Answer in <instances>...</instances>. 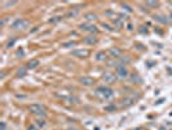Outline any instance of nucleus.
I'll return each instance as SVG.
<instances>
[{"instance_id":"1","label":"nucleus","mask_w":172,"mask_h":130,"mask_svg":"<svg viewBox=\"0 0 172 130\" xmlns=\"http://www.w3.org/2000/svg\"><path fill=\"white\" fill-rule=\"evenodd\" d=\"M95 95L97 98L102 99V100H109V99H111L114 96V90L110 88L109 86L101 85V86H97L95 88Z\"/></svg>"},{"instance_id":"2","label":"nucleus","mask_w":172,"mask_h":130,"mask_svg":"<svg viewBox=\"0 0 172 130\" xmlns=\"http://www.w3.org/2000/svg\"><path fill=\"white\" fill-rule=\"evenodd\" d=\"M29 111L32 113V115L35 116H39V117H41V116H45L47 115V109L44 106H41V104H38V103H34L31 104V106L29 107Z\"/></svg>"},{"instance_id":"3","label":"nucleus","mask_w":172,"mask_h":130,"mask_svg":"<svg viewBox=\"0 0 172 130\" xmlns=\"http://www.w3.org/2000/svg\"><path fill=\"white\" fill-rule=\"evenodd\" d=\"M115 76H116V78H119V79H126L129 77V70L127 69V66L119 65L115 68Z\"/></svg>"},{"instance_id":"4","label":"nucleus","mask_w":172,"mask_h":130,"mask_svg":"<svg viewBox=\"0 0 172 130\" xmlns=\"http://www.w3.org/2000/svg\"><path fill=\"white\" fill-rule=\"evenodd\" d=\"M29 21H26L25 18H17L14 22L12 24V29L14 30H25L29 27Z\"/></svg>"},{"instance_id":"5","label":"nucleus","mask_w":172,"mask_h":130,"mask_svg":"<svg viewBox=\"0 0 172 130\" xmlns=\"http://www.w3.org/2000/svg\"><path fill=\"white\" fill-rule=\"evenodd\" d=\"M79 27H80V30H82V31L89 33V34H96V33L98 31V29H97L95 25L89 24V22H88V24H82Z\"/></svg>"},{"instance_id":"6","label":"nucleus","mask_w":172,"mask_h":130,"mask_svg":"<svg viewBox=\"0 0 172 130\" xmlns=\"http://www.w3.org/2000/svg\"><path fill=\"white\" fill-rule=\"evenodd\" d=\"M102 79H104V82H106V83H114V82L116 81V76L113 72L110 70H106L104 72V74H102Z\"/></svg>"},{"instance_id":"7","label":"nucleus","mask_w":172,"mask_h":130,"mask_svg":"<svg viewBox=\"0 0 172 130\" xmlns=\"http://www.w3.org/2000/svg\"><path fill=\"white\" fill-rule=\"evenodd\" d=\"M71 55L75 56V57H79V59H85V57H88L89 52H88L87 49L79 48V49H74V51H71Z\"/></svg>"},{"instance_id":"8","label":"nucleus","mask_w":172,"mask_h":130,"mask_svg":"<svg viewBox=\"0 0 172 130\" xmlns=\"http://www.w3.org/2000/svg\"><path fill=\"white\" fill-rule=\"evenodd\" d=\"M79 82L83 85V86H92L95 83V79L92 77H87V76H83L79 78Z\"/></svg>"},{"instance_id":"9","label":"nucleus","mask_w":172,"mask_h":130,"mask_svg":"<svg viewBox=\"0 0 172 130\" xmlns=\"http://www.w3.org/2000/svg\"><path fill=\"white\" fill-rule=\"evenodd\" d=\"M107 54H109V56L114 57V59H120L122 57V51L119 48H110Z\"/></svg>"},{"instance_id":"10","label":"nucleus","mask_w":172,"mask_h":130,"mask_svg":"<svg viewBox=\"0 0 172 130\" xmlns=\"http://www.w3.org/2000/svg\"><path fill=\"white\" fill-rule=\"evenodd\" d=\"M83 42L85 44H88V46H93V44L97 43V38L93 37V35H88V37H85L84 39H83Z\"/></svg>"},{"instance_id":"11","label":"nucleus","mask_w":172,"mask_h":130,"mask_svg":"<svg viewBox=\"0 0 172 130\" xmlns=\"http://www.w3.org/2000/svg\"><path fill=\"white\" fill-rule=\"evenodd\" d=\"M131 82L132 83H136V85H142V78H141L137 73H133L131 76Z\"/></svg>"},{"instance_id":"12","label":"nucleus","mask_w":172,"mask_h":130,"mask_svg":"<svg viewBox=\"0 0 172 130\" xmlns=\"http://www.w3.org/2000/svg\"><path fill=\"white\" fill-rule=\"evenodd\" d=\"M84 18L88 22H92V21L97 20V15H96V13H93V12H88V13H85V15H84Z\"/></svg>"},{"instance_id":"13","label":"nucleus","mask_w":172,"mask_h":130,"mask_svg":"<svg viewBox=\"0 0 172 130\" xmlns=\"http://www.w3.org/2000/svg\"><path fill=\"white\" fill-rule=\"evenodd\" d=\"M133 101H135L133 98H124L123 100H122V106L123 107H129V106L133 104Z\"/></svg>"},{"instance_id":"14","label":"nucleus","mask_w":172,"mask_h":130,"mask_svg":"<svg viewBox=\"0 0 172 130\" xmlns=\"http://www.w3.org/2000/svg\"><path fill=\"white\" fill-rule=\"evenodd\" d=\"M39 64H40V63H39V60H31V61L27 63V69H31V70H32V69L38 68Z\"/></svg>"},{"instance_id":"15","label":"nucleus","mask_w":172,"mask_h":130,"mask_svg":"<svg viewBox=\"0 0 172 130\" xmlns=\"http://www.w3.org/2000/svg\"><path fill=\"white\" fill-rule=\"evenodd\" d=\"M154 18L157 20L158 22H160V24H168V20L166 16H162V15H155Z\"/></svg>"},{"instance_id":"16","label":"nucleus","mask_w":172,"mask_h":130,"mask_svg":"<svg viewBox=\"0 0 172 130\" xmlns=\"http://www.w3.org/2000/svg\"><path fill=\"white\" fill-rule=\"evenodd\" d=\"M106 59V54L104 51H100L96 54V61H104Z\"/></svg>"},{"instance_id":"17","label":"nucleus","mask_w":172,"mask_h":130,"mask_svg":"<svg viewBox=\"0 0 172 130\" xmlns=\"http://www.w3.org/2000/svg\"><path fill=\"white\" fill-rule=\"evenodd\" d=\"M113 25H114V27H116V29H122L124 24L120 18H114V20H113Z\"/></svg>"},{"instance_id":"18","label":"nucleus","mask_w":172,"mask_h":130,"mask_svg":"<svg viewBox=\"0 0 172 130\" xmlns=\"http://www.w3.org/2000/svg\"><path fill=\"white\" fill-rule=\"evenodd\" d=\"M78 13H79V10L78 9H71V10H69L67 13H66V17H76L78 16Z\"/></svg>"},{"instance_id":"19","label":"nucleus","mask_w":172,"mask_h":130,"mask_svg":"<svg viewBox=\"0 0 172 130\" xmlns=\"http://www.w3.org/2000/svg\"><path fill=\"white\" fill-rule=\"evenodd\" d=\"M104 15L106 17H113V20H114V17H118V13H115L114 10H105Z\"/></svg>"},{"instance_id":"20","label":"nucleus","mask_w":172,"mask_h":130,"mask_svg":"<svg viewBox=\"0 0 172 130\" xmlns=\"http://www.w3.org/2000/svg\"><path fill=\"white\" fill-rule=\"evenodd\" d=\"M45 125H47V122H45L44 118H36V126L38 128H44Z\"/></svg>"},{"instance_id":"21","label":"nucleus","mask_w":172,"mask_h":130,"mask_svg":"<svg viewBox=\"0 0 172 130\" xmlns=\"http://www.w3.org/2000/svg\"><path fill=\"white\" fill-rule=\"evenodd\" d=\"M101 26L104 27V29H106L107 31H114V29H115L114 26H111V25L106 24V22H102V24H101Z\"/></svg>"},{"instance_id":"22","label":"nucleus","mask_w":172,"mask_h":130,"mask_svg":"<svg viewBox=\"0 0 172 130\" xmlns=\"http://www.w3.org/2000/svg\"><path fill=\"white\" fill-rule=\"evenodd\" d=\"M145 4L148 5V7H150V8H157V7H159V1H150V0H149V1H146Z\"/></svg>"},{"instance_id":"23","label":"nucleus","mask_w":172,"mask_h":130,"mask_svg":"<svg viewBox=\"0 0 172 130\" xmlns=\"http://www.w3.org/2000/svg\"><path fill=\"white\" fill-rule=\"evenodd\" d=\"M26 76V69L25 68H19L17 70V77H25Z\"/></svg>"},{"instance_id":"24","label":"nucleus","mask_w":172,"mask_h":130,"mask_svg":"<svg viewBox=\"0 0 172 130\" xmlns=\"http://www.w3.org/2000/svg\"><path fill=\"white\" fill-rule=\"evenodd\" d=\"M61 20H62L61 16H56V17H52L51 20H49V22H51V24H56V22H60Z\"/></svg>"},{"instance_id":"25","label":"nucleus","mask_w":172,"mask_h":130,"mask_svg":"<svg viewBox=\"0 0 172 130\" xmlns=\"http://www.w3.org/2000/svg\"><path fill=\"white\" fill-rule=\"evenodd\" d=\"M122 8H123V10H126V12H128V13L132 12V8L129 7L128 4H122Z\"/></svg>"},{"instance_id":"26","label":"nucleus","mask_w":172,"mask_h":130,"mask_svg":"<svg viewBox=\"0 0 172 130\" xmlns=\"http://www.w3.org/2000/svg\"><path fill=\"white\" fill-rule=\"evenodd\" d=\"M16 4H17V1H14V0H13V1H5V3H4V8L12 7V5H16Z\"/></svg>"},{"instance_id":"27","label":"nucleus","mask_w":172,"mask_h":130,"mask_svg":"<svg viewBox=\"0 0 172 130\" xmlns=\"http://www.w3.org/2000/svg\"><path fill=\"white\" fill-rule=\"evenodd\" d=\"M0 130H8L7 124H5L4 121H1V122H0Z\"/></svg>"},{"instance_id":"28","label":"nucleus","mask_w":172,"mask_h":130,"mask_svg":"<svg viewBox=\"0 0 172 130\" xmlns=\"http://www.w3.org/2000/svg\"><path fill=\"white\" fill-rule=\"evenodd\" d=\"M14 42H16V39H12V40H9V42L7 43V47H8V48H9V47H12L13 44H14Z\"/></svg>"},{"instance_id":"29","label":"nucleus","mask_w":172,"mask_h":130,"mask_svg":"<svg viewBox=\"0 0 172 130\" xmlns=\"http://www.w3.org/2000/svg\"><path fill=\"white\" fill-rule=\"evenodd\" d=\"M63 47H73V46H75V42H70V43H65V44H62Z\"/></svg>"},{"instance_id":"30","label":"nucleus","mask_w":172,"mask_h":130,"mask_svg":"<svg viewBox=\"0 0 172 130\" xmlns=\"http://www.w3.org/2000/svg\"><path fill=\"white\" fill-rule=\"evenodd\" d=\"M17 56H25V51H23V48H21V51H18L17 52Z\"/></svg>"},{"instance_id":"31","label":"nucleus","mask_w":172,"mask_h":130,"mask_svg":"<svg viewBox=\"0 0 172 130\" xmlns=\"http://www.w3.org/2000/svg\"><path fill=\"white\" fill-rule=\"evenodd\" d=\"M27 130H39V128L36 125H31V126H29V128H27Z\"/></svg>"},{"instance_id":"32","label":"nucleus","mask_w":172,"mask_h":130,"mask_svg":"<svg viewBox=\"0 0 172 130\" xmlns=\"http://www.w3.org/2000/svg\"><path fill=\"white\" fill-rule=\"evenodd\" d=\"M105 109L106 111H113V109H115V106H109V107H106Z\"/></svg>"},{"instance_id":"33","label":"nucleus","mask_w":172,"mask_h":130,"mask_svg":"<svg viewBox=\"0 0 172 130\" xmlns=\"http://www.w3.org/2000/svg\"><path fill=\"white\" fill-rule=\"evenodd\" d=\"M16 96H17L18 99H25V98H26V95H19V94H17Z\"/></svg>"},{"instance_id":"34","label":"nucleus","mask_w":172,"mask_h":130,"mask_svg":"<svg viewBox=\"0 0 172 130\" xmlns=\"http://www.w3.org/2000/svg\"><path fill=\"white\" fill-rule=\"evenodd\" d=\"M170 18H171V20H172V12L170 13Z\"/></svg>"}]
</instances>
